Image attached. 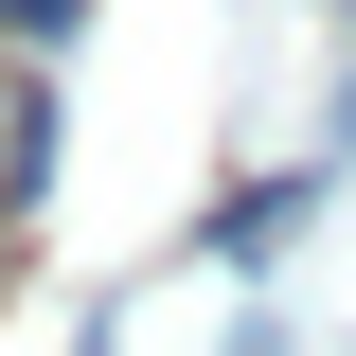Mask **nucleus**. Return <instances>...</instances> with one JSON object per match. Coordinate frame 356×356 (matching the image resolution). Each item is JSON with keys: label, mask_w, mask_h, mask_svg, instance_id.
I'll return each mask as SVG.
<instances>
[{"label": "nucleus", "mask_w": 356, "mask_h": 356, "mask_svg": "<svg viewBox=\"0 0 356 356\" xmlns=\"http://www.w3.org/2000/svg\"><path fill=\"white\" fill-rule=\"evenodd\" d=\"M54 196V72H0V214Z\"/></svg>", "instance_id": "obj_1"}, {"label": "nucleus", "mask_w": 356, "mask_h": 356, "mask_svg": "<svg viewBox=\"0 0 356 356\" xmlns=\"http://www.w3.org/2000/svg\"><path fill=\"white\" fill-rule=\"evenodd\" d=\"M356 143V0H339V89H321V161Z\"/></svg>", "instance_id": "obj_2"}, {"label": "nucleus", "mask_w": 356, "mask_h": 356, "mask_svg": "<svg viewBox=\"0 0 356 356\" xmlns=\"http://www.w3.org/2000/svg\"><path fill=\"white\" fill-rule=\"evenodd\" d=\"M89 356H107V339H89Z\"/></svg>", "instance_id": "obj_3"}]
</instances>
